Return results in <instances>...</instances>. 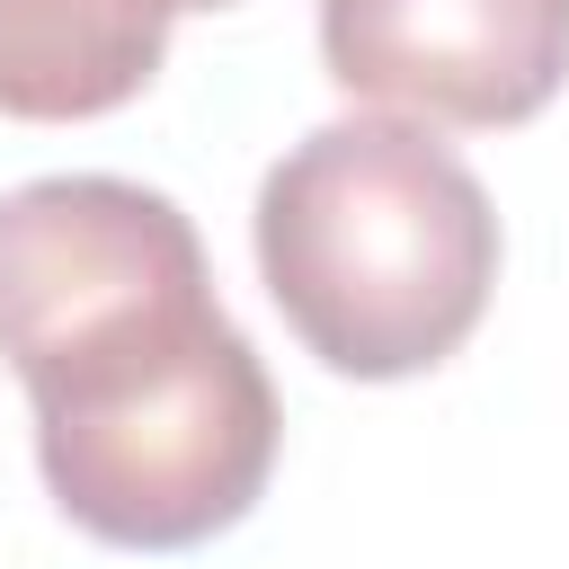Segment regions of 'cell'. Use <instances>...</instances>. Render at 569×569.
Returning a JSON list of instances; mask_svg holds the SVG:
<instances>
[{
    "instance_id": "cell-1",
    "label": "cell",
    "mask_w": 569,
    "mask_h": 569,
    "mask_svg": "<svg viewBox=\"0 0 569 569\" xmlns=\"http://www.w3.org/2000/svg\"><path fill=\"white\" fill-rule=\"evenodd\" d=\"M0 356L53 507L116 551L231 533L276 471V382L222 320L196 222L107 169L0 196Z\"/></svg>"
},
{
    "instance_id": "cell-2",
    "label": "cell",
    "mask_w": 569,
    "mask_h": 569,
    "mask_svg": "<svg viewBox=\"0 0 569 569\" xmlns=\"http://www.w3.org/2000/svg\"><path fill=\"white\" fill-rule=\"evenodd\" d=\"M258 276L284 329L347 382L436 373L489 311V187L400 116L311 124L258 178Z\"/></svg>"
},
{
    "instance_id": "cell-3",
    "label": "cell",
    "mask_w": 569,
    "mask_h": 569,
    "mask_svg": "<svg viewBox=\"0 0 569 569\" xmlns=\"http://www.w3.org/2000/svg\"><path fill=\"white\" fill-rule=\"evenodd\" d=\"M320 62L400 124L498 133L560 98L569 0H320Z\"/></svg>"
},
{
    "instance_id": "cell-4",
    "label": "cell",
    "mask_w": 569,
    "mask_h": 569,
    "mask_svg": "<svg viewBox=\"0 0 569 569\" xmlns=\"http://www.w3.org/2000/svg\"><path fill=\"white\" fill-rule=\"evenodd\" d=\"M169 0H0V116L89 124L169 62Z\"/></svg>"
},
{
    "instance_id": "cell-5",
    "label": "cell",
    "mask_w": 569,
    "mask_h": 569,
    "mask_svg": "<svg viewBox=\"0 0 569 569\" xmlns=\"http://www.w3.org/2000/svg\"><path fill=\"white\" fill-rule=\"evenodd\" d=\"M169 9H231V0H169Z\"/></svg>"
}]
</instances>
